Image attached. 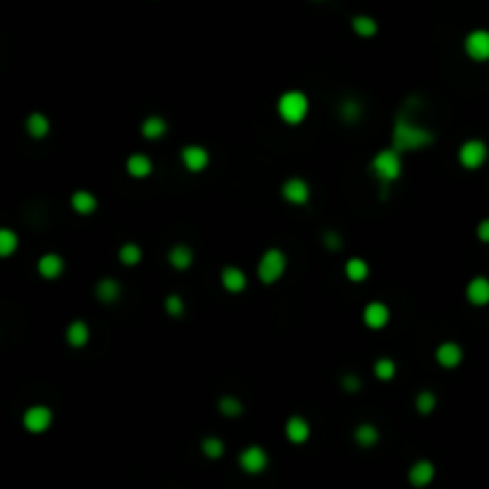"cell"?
Returning a JSON list of instances; mask_svg holds the SVG:
<instances>
[{
  "instance_id": "obj_1",
  "label": "cell",
  "mask_w": 489,
  "mask_h": 489,
  "mask_svg": "<svg viewBox=\"0 0 489 489\" xmlns=\"http://www.w3.org/2000/svg\"><path fill=\"white\" fill-rule=\"evenodd\" d=\"M394 151L396 153H408V151H418V148H425L435 141V134L425 127L410 125L406 118H399L396 125H394Z\"/></svg>"
},
{
  "instance_id": "obj_2",
  "label": "cell",
  "mask_w": 489,
  "mask_h": 489,
  "mask_svg": "<svg viewBox=\"0 0 489 489\" xmlns=\"http://www.w3.org/2000/svg\"><path fill=\"white\" fill-rule=\"evenodd\" d=\"M308 96L303 91H287L277 101V115L287 122V125H301L308 115Z\"/></svg>"
},
{
  "instance_id": "obj_3",
  "label": "cell",
  "mask_w": 489,
  "mask_h": 489,
  "mask_svg": "<svg viewBox=\"0 0 489 489\" xmlns=\"http://www.w3.org/2000/svg\"><path fill=\"white\" fill-rule=\"evenodd\" d=\"M370 168H372V172H375L377 179L385 182V184H389V182H396L399 177H401V172H403L401 153H396L394 148L380 151V153L375 155V158H372Z\"/></svg>"
},
{
  "instance_id": "obj_4",
  "label": "cell",
  "mask_w": 489,
  "mask_h": 489,
  "mask_svg": "<svg viewBox=\"0 0 489 489\" xmlns=\"http://www.w3.org/2000/svg\"><path fill=\"white\" fill-rule=\"evenodd\" d=\"M287 270V255L280 248H268L258 260V280L263 284H275L277 280H282Z\"/></svg>"
},
{
  "instance_id": "obj_5",
  "label": "cell",
  "mask_w": 489,
  "mask_h": 489,
  "mask_svg": "<svg viewBox=\"0 0 489 489\" xmlns=\"http://www.w3.org/2000/svg\"><path fill=\"white\" fill-rule=\"evenodd\" d=\"M489 148L482 138H468L463 146L458 148V160L465 170H480L487 163Z\"/></svg>"
},
{
  "instance_id": "obj_6",
  "label": "cell",
  "mask_w": 489,
  "mask_h": 489,
  "mask_svg": "<svg viewBox=\"0 0 489 489\" xmlns=\"http://www.w3.org/2000/svg\"><path fill=\"white\" fill-rule=\"evenodd\" d=\"M22 422H24L26 432H31V435H43V432L53 425V410L48 408V406H41V403L31 406V408H26Z\"/></svg>"
},
{
  "instance_id": "obj_7",
  "label": "cell",
  "mask_w": 489,
  "mask_h": 489,
  "mask_svg": "<svg viewBox=\"0 0 489 489\" xmlns=\"http://www.w3.org/2000/svg\"><path fill=\"white\" fill-rule=\"evenodd\" d=\"M465 53L475 63H487L489 60V31L475 29L465 36Z\"/></svg>"
},
{
  "instance_id": "obj_8",
  "label": "cell",
  "mask_w": 489,
  "mask_h": 489,
  "mask_svg": "<svg viewBox=\"0 0 489 489\" xmlns=\"http://www.w3.org/2000/svg\"><path fill=\"white\" fill-rule=\"evenodd\" d=\"M268 463H270L268 454L260 447H248L239 454V465H241V470L248 472V475H260V472L268 468Z\"/></svg>"
},
{
  "instance_id": "obj_9",
  "label": "cell",
  "mask_w": 489,
  "mask_h": 489,
  "mask_svg": "<svg viewBox=\"0 0 489 489\" xmlns=\"http://www.w3.org/2000/svg\"><path fill=\"white\" fill-rule=\"evenodd\" d=\"M435 358L442 368L454 370L463 363V348H460V344H456V342H444V344H439V348L435 351Z\"/></svg>"
},
{
  "instance_id": "obj_10",
  "label": "cell",
  "mask_w": 489,
  "mask_h": 489,
  "mask_svg": "<svg viewBox=\"0 0 489 489\" xmlns=\"http://www.w3.org/2000/svg\"><path fill=\"white\" fill-rule=\"evenodd\" d=\"M282 196H284V201L294 203V205H305L310 198V186L308 182L298 179V177H294V179H287L284 184H282Z\"/></svg>"
},
{
  "instance_id": "obj_11",
  "label": "cell",
  "mask_w": 489,
  "mask_h": 489,
  "mask_svg": "<svg viewBox=\"0 0 489 489\" xmlns=\"http://www.w3.org/2000/svg\"><path fill=\"white\" fill-rule=\"evenodd\" d=\"M389 318H392L389 305L382 301H372L365 305V310H363V322L370 327V330H382V327H387Z\"/></svg>"
},
{
  "instance_id": "obj_12",
  "label": "cell",
  "mask_w": 489,
  "mask_h": 489,
  "mask_svg": "<svg viewBox=\"0 0 489 489\" xmlns=\"http://www.w3.org/2000/svg\"><path fill=\"white\" fill-rule=\"evenodd\" d=\"M435 480V463L432 460H415L413 465H410L408 470V482L413 485L415 489H422L427 487L430 482Z\"/></svg>"
},
{
  "instance_id": "obj_13",
  "label": "cell",
  "mask_w": 489,
  "mask_h": 489,
  "mask_svg": "<svg viewBox=\"0 0 489 489\" xmlns=\"http://www.w3.org/2000/svg\"><path fill=\"white\" fill-rule=\"evenodd\" d=\"M182 163L189 172H203L210 163V155L203 146H184L182 148Z\"/></svg>"
},
{
  "instance_id": "obj_14",
  "label": "cell",
  "mask_w": 489,
  "mask_h": 489,
  "mask_svg": "<svg viewBox=\"0 0 489 489\" xmlns=\"http://www.w3.org/2000/svg\"><path fill=\"white\" fill-rule=\"evenodd\" d=\"M284 435L291 444H305L310 439V422L301 415H291L284 425Z\"/></svg>"
},
{
  "instance_id": "obj_15",
  "label": "cell",
  "mask_w": 489,
  "mask_h": 489,
  "mask_svg": "<svg viewBox=\"0 0 489 489\" xmlns=\"http://www.w3.org/2000/svg\"><path fill=\"white\" fill-rule=\"evenodd\" d=\"M36 268H38V275L41 277H46V280H55V277L63 275L65 260H63V255H58V253H46V255L38 258Z\"/></svg>"
},
{
  "instance_id": "obj_16",
  "label": "cell",
  "mask_w": 489,
  "mask_h": 489,
  "mask_svg": "<svg viewBox=\"0 0 489 489\" xmlns=\"http://www.w3.org/2000/svg\"><path fill=\"white\" fill-rule=\"evenodd\" d=\"M465 296L472 305H487L489 303V280L487 277H472L465 287Z\"/></svg>"
},
{
  "instance_id": "obj_17",
  "label": "cell",
  "mask_w": 489,
  "mask_h": 489,
  "mask_svg": "<svg viewBox=\"0 0 489 489\" xmlns=\"http://www.w3.org/2000/svg\"><path fill=\"white\" fill-rule=\"evenodd\" d=\"M220 282H222V287H225V291H230V294H241L243 289H246V275H243V270L234 268V265H227V268L222 270Z\"/></svg>"
},
{
  "instance_id": "obj_18",
  "label": "cell",
  "mask_w": 489,
  "mask_h": 489,
  "mask_svg": "<svg viewBox=\"0 0 489 489\" xmlns=\"http://www.w3.org/2000/svg\"><path fill=\"white\" fill-rule=\"evenodd\" d=\"M127 172H129V177H134V179H146L153 172V160L143 153L129 155V158H127Z\"/></svg>"
},
{
  "instance_id": "obj_19",
  "label": "cell",
  "mask_w": 489,
  "mask_h": 489,
  "mask_svg": "<svg viewBox=\"0 0 489 489\" xmlns=\"http://www.w3.org/2000/svg\"><path fill=\"white\" fill-rule=\"evenodd\" d=\"M168 260H170V265H172L175 270L184 272L186 268H191V263H193V251L186 246V243H177V246L170 248Z\"/></svg>"
},
{
  "instance_id": "obj_20",
  "label": "cell",
  "mask_w": 489,
  "mask_h": 489,
  "mask_svg": "<svg viewBox=\"0 0 489 489\" xmlns=\"http://www.w3.org/2000/svg\"><path fill=\"white\" fill-rule=\"evenodd\" d=\"M120 294H122V287L118 280H113V277H103V280L96 284V296L101 303H115L120 298Z\"/></svg>"
},
{
  "instance_id": "obj_21",
  "label": "cell",
  "mask_w": 489,
  "mask_h": 489,
  "mask_svg": "<svg viewBox=\"0 0 489 489\" xmlns=\"http://www.w3.org/2000/svg\"><path fill=\"white\" fill-rule=\"evenodd\" d=\"M72 210L79 215H91L98 208V201L91 191H74L72 193Z\"/></svg>"
},
{
  "instance_id": "obj_22",
  "label": "cell",
  "mask_w": 489,
  "mask_h": 489,
  "mask_svg": "<svg viewBox=\"0 0 489 489\" xmlns=\"http://www.w3.org/2000/svg\"><path fill=\"white\" fill-rule=\"evenodd\" d=\"M48 131H51V122H48L46 115L31 113L29 118H26V134L31 138H46Z\"/></svg>"
},
{
  "instance_id": "obj_23",
  "label": "cell",
  "mask_w": 489,
  "mask_h": 489,
  "mask_svg": "<svg viewBox=\"0 0 489 489\" xmlns=\"http://www.w3.org/2000/svg\"><path fill=\"white\" fill-rule=\"evenodd\" d=\"M141 134L146 138H151V141H155V138H163L165 134H168V122L160 118V115H151V118L143 120Z\"/></svg>"
},
{
  "instance_id": "obj_24",
  "label": "cell",
  "mask_w": 489,
  "mask_h": 489,
  "mask_svg": "<svg viewBox=\"0 0 489 489\" xmlns=\"http://www.w3.org/2000/svg\"><path fill=\"white\" fill-rule=\"evenodd\" d=\"M88 325L84 320H74L72 325L67 327V344L72 348H81L88 344Z\"/></svg>"
},
{
  "instance_id": "obj_25",
  "label": "cell",
  "mask_w": 489,
  "mask_h": 489,
  "mask_svg": "<svg viewBox=\"0 0 489 489\" xmlns=\"http://www.w3.org/2000/svg\"><path fill=\"white\" fill-rule=\"evenodd\" d=\"M344 272H346L348 280L358 284V282H365V280H368L370 268H368V263H365L363 258H348L346 265H344Z\"/></svg>"
},
{
  "instance_id": "obj_26",
  "label": "cell",
  "mask_w": 489,
  "mask_h": 489,
  "mask_svg": "<svg viewBox=\"0 0 489 489\" xmlns=\"http://www.w3.org/2000/svg\"><path fill=\"white\" fill-rule=\"evenodd\" d=\"M353 439L358 447L368 449V447H375L377 439H380V432H377L375 425H370V422H365V425H358L353 432Z\"/></svg>"
},
{
  "instance_id": "obj_27",
  "label": "cell",
  "mask_w": 489,
  "mask_h": 489,
  "mask_svg": "<svg viewBox=\"0 0 489 489\" xmlns=\"http://www.w3.org/2000/svg\"><path fill=\"white\" fill-rule=\"evenodd\" d=\"M143 253H141V246L138 243H125V246L120 248V263L127 265V268H134V265L141 263Z\"/></svg>"
},
{
  "instance_id": "obj_28",
  "label": "cell",
  "mask_w": 489,
  "mask_h": 489,
  "mask_svg": "<svg viewBox=\"0 0 489 489\" xmlns=\"http://www.w3.org/2000/svg\"><path fill=\"white\" fill-rule=\"evenodd\" d=\"M17 246H19V239L13 230H0V255H3V258L13 255L17 251Z\"/></svg>"
},
{
  "instance_id": "obj_29",
  "label": "cell",
  "mask_w": 489,
  "mask_h": 489,
  "mask_svg": "<svg viewBox=\"0 0 489 489\" xmlns=\"http://www.w3.org/2000/svg\"><path fill=\"white\" fill-rule=\"evenodd\" d=\"M201 449H203L205 458H210V460H218L220 456L225 454V444H222L220 437H205L203 444H201Z\"/></svg>"
},
{
  "instance_id": "obj_30",
  "label": "cell",
  "mask_w": 489,
  "mask_h": 489,
  "mask_svg": "<svg viewBox=\"0 0 489 489\" xmlns=\"http://www.w3.org/2000/svg\"><path fill=\"white\" fill-rule=\"evenodd\" d=\"M353 31L358 34L360 38H370L377 34V22L372 17H353Z\"/></svg>"
},
{
  "instance_id": "obj_31",
  "label": "cell",
  "mask_w": 489,
  "mask_h": 489,
  "mask_svg": "<svg viewBox=\"0 0 489 489\" xmlns=\"http://www.w3.org/2000/svg\"><path fill=\"white\" fill-rule=\"evenodd\" d=\"M218 408L222 415H227V418H237V415H241L243 406L237 396H222L218 401Z\"/></svg>"
},
{
  "instance_id": "obj_32",
  "label": "cell",
  "mask_w": 489,
  "mask_h": 489,
  "mask_svg": "<svg viewBox=\"0 0 489 489\" xmlns=\"http://www.w3.org/2000/svg\"><path fill=\"white\" fill-rule=\"evenodd\" d=\"M394 375H396V363H394L392 358H380L375 363V377L382 382H389L394 380Z\"/></svg>"
},
{
  "instance_id": "obj_33",
  "label": "cell",
  "mask_w": 489,
  "mask_h": 489,
  "mask_svg": "<svg viewBox=\"0 0 489 489\" xmlns=\"http://www.w3.org/2000/svg\"><path fill=\"white\" fill-rule=\"evenodd\" d=\"M435 406H437V396L432 392H427V389L415 396V408H418L420 415H430L435 410Z\"/></svg>"
},
{
  "instance_id": "obj_34",
  "label": "cell",
  "mask_w": 489,
  "mask_h": 489,
  "mask_svg": "<svg viewBox=\"0 0 489 489\" xmlns=\"http://www.w3.org/2000/svg\"><path fill=\"white\" fill-rule=\"evenodd\" d=\"M360 115H363V110H360V105L355 101L342 103V120L344 122H355V120H360Z\"/></svg>"
},
{
  "instance_id": "obj_35",
  "label": "cell",
  "mask_w": 489,
  "mask_h": 489,
  "mask_svg": "<svg viewBox=\"0 0 489 489\" xmlns=\"http://www.w3.org/2000/svg\"><path fill=\"white\" fill-rule=\"evenodd\" d=\"M165 310H168V315H172V318H179V315L184 313V301H182L177 294H170V296L165 298Z\"/></svg>"
},
{
  "instance_id": "obj_36",
  "label": "cell",
  "mask_w": 489,
  "mask_h": 489,
  "mask_svg": "<svg viewBox=\"0 0 489 489\" xmlns=\"http://www.w3.org/2000/svg\"><path fill=\"white\" fill-rule=\"evenodd\" d=\"M322 241H325V246L330 248V251H339V248H342V237L337 234V232H327L325 237H322Z\"/></svg>"
},
{
  "instance_id": "obj_37",
  "label": "cell",
  "mask_w": 489,
  "mask_h": 489,
  "mask_svg": "<svg viewBox=\"0 0 489 489\" xmlns=\"http://www.w3.org/2000/svg\"><path fill=\"white\" fill-rule=\"evenodd\" d=\"M342 387L346 389V392H358V389H360V380H358V375H353V372H348V375H344Z\"/></svg>"
},
{
  "instance_id": "obj_38",
  "label": "cell",
  "mask_w": 489,
  "mask_h": 489,
  "mask_svg": "<svg viewBox=\"0 0 489 489\" xmlns=\"http://www.w3.org/2000/svg\"><path fill=\"white\" fill-rule=\"evenodd\" d=\"M477 239H480L482 243H489V218L477 225Z\"/></svg>"
}]
</instances>
